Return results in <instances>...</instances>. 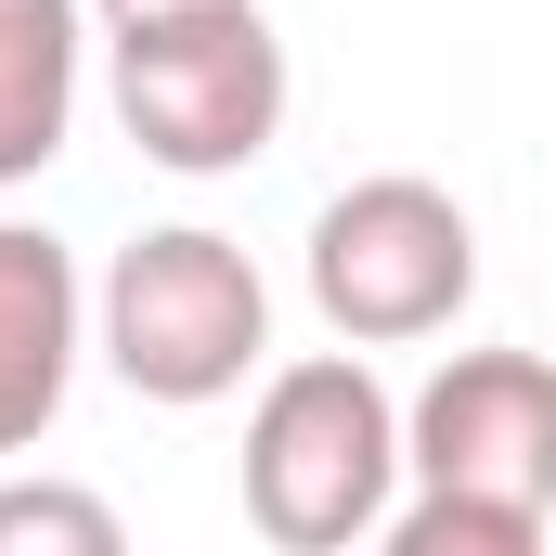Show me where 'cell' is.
<instances>
[{
  "label": "cell",
  "mask_w": 556,
  "mask_h": 556,
  "mask_svg": "<svg viewBox=\"0 0 556 556\" xmlns=\"http://www.w3.org/2000/svg\"><path fill=\"white\" fill-rule=\"evenodd\" d=\"M247 518L285 556H350L389 544V505H402V402L376 389L363 350H311L285 363L247 415Z\"/></svg>",
  "instance_id": "1"
},
{
  "label": "cell",
  "mask_w": 556,
  "mask_h": 556,
  "mask_svg": "<svg viewBox=\"0 0 556 556\" xmlns=\"http://www.w3.org/2000/svg\"><path fill=\"white\" fill-rule=\"evenodd\" d=\"M91 350L117 363L130 402L207 415V402H233L273 363V285H260V260L233 233H207V220L130 233L104 260V285H91Z\"/></svg>",
  "instance_id": "2"
},
{
  "label": "cell",
  "mask_w": 556,
  "mask_h": 556,
  "mask_svg": "<svg viewBox=\"0 0 556 556\" xmlns=\"http://www.w3.org/2000/svg\"><path fill=\"white\" fill-rule=\"evenodd\" d=\"M466 298H479V220L440 181L376 168V181H350V194L311 207V311L350 350H415Z\"/></svg>",
  "instance_id": "3"
},
{
  "label": "cell",
  "mask_w": 556,
  "mask_h": 556,
  "mask_svg": "<svg viewBox=\"0 0 556 556\" xmlns=\"http://www.w3.org/2000/svg\"><path fill=\"white\" fill-rule=\"evenodd\" d=\"M117 130L181 168V181H233L260 168L285 130V39L260 0H220V13H181V26H142L117 39Z\"/></svg>",
  "instance_id": "4"
},
{
  "label": "cell",
  "mask_w": 556,
  "mask_h": 556,
  "mask_svg": "<svg viewBox=\"0 0 556 556\" xmlns=\"http://www.w3.org/2000/svg\"><path fill=\"white\" fill-rule=\"evenodd\" d=\"M402 466H415V492L518 505L556 531V363L544 350H453L402 415Z\"/></svg>",
  "instance_id": "5"
},
{
  "label": "cell",
  "mask_w": 556,
  "mask_h": 556,
  "mask_svg": "<svg viewBox=\"0 0 556 556\" xmlns=\"http://www.w3.org/2000/svg\"><path fill=\"white\" fill-rule=\"evenodd\" d=\"M78 350H91V285L65 260V233L0 220V466L39 453V427L65 415Z\"/></svg>",
  "instance_id": "6"
},
{
  "label": "cell",
  "mask_w": 556,
  "mask_h": 556,
  "mask_svg": "<svg viewBox=\"0 0 556 556\" xmlns=\"http://www.w3.org/2000/svg\"><path fill=\"white\" fill-rule=\"evenodd\" d=\"M78 13L91 0H0V181H39L78 130Z\"/></svg>",
  "instance_id": "7"
},
{
  "label": "cell",
  "mask_w": 556,
  "mask_h": 556,
  "mask_svg": "<svg viewBox=\"0 0 556 556\" xmlns=\"http://www.w3.org/2000/svg\"><path fill=\"white\" fill-rule=\"evenodd\" d=\"M0 556H117V505L65 479H0Z\"/></svg>",
  "instance_id": "8"
},
{
  "label": "cell",
  "mask_w": 556,
  "mask_h": 556,
  "mask_svg": "<svg viewBox=\"0 0 556 556\" xmlns=\"http://www.w3.org/2000/svg\"><path fill=\"white\" fill-rule=\"evenodd\" d=\"M531 544H544V518H518V505H466V492L389 505V556H531Z\"/></svg>",
  "instance_id": "9"
},
{
  "label": "cell",
  "mask_w": 556,
  "mask_h": 556,
  "mask_svg": "<svg viewBox=\"0 0 556 556\" xmlns=\"http://www.w3.org/2000/svg\"><path fill=\"white\" fill-rule=\"evenodd\" d=\"M181 13H220V0H91L104 39H142V26H181Z\"/></svg>",
  "instance_id": "10"
}]
</instances>
